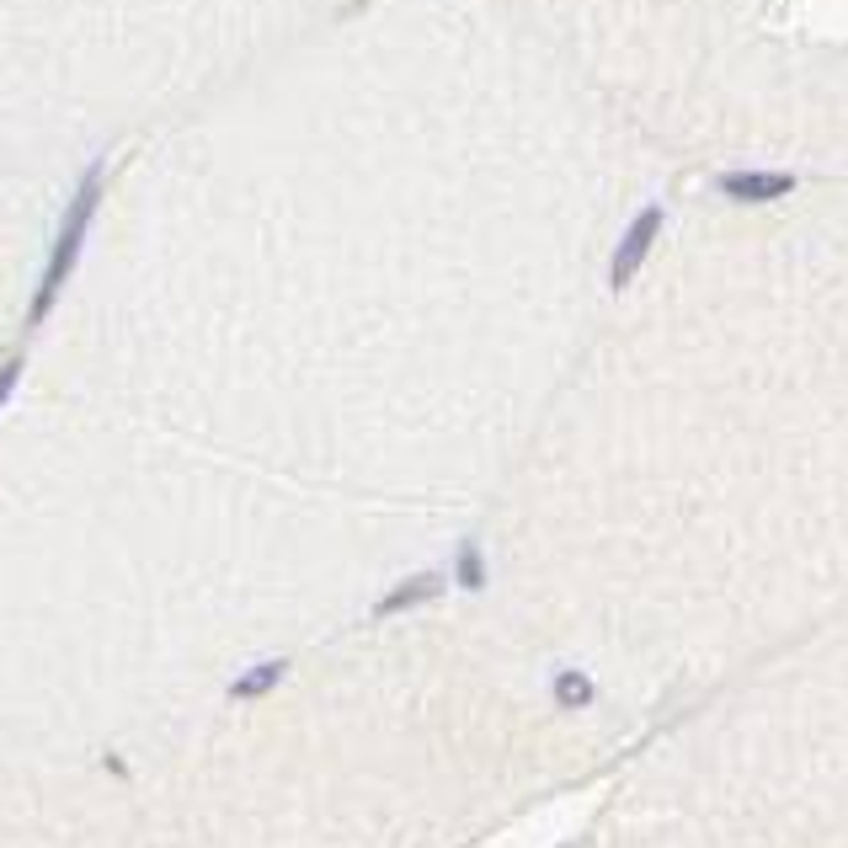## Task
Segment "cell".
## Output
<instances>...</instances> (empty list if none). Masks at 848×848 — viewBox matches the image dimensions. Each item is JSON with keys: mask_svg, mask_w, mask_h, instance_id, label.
<instances>
[{"mask_svg": "<svg viewBox=\"0 0 848 848\" xmlns=\"http://www.w3.org/2000/svg\"><path fill=\"white\" fill-rule=\"evenodd\" d=\"M96 198H102V165L85 171L81 193L70 198V208H65V225H59V241H54V256H48V273H43V288H38V299H33V325H38V316L54 305V294H59L65 278H70L76 251H81V241H85V225H91V214H96Z\"/></svg>", "mask_w": 848, "mask_h": 848, "instance_id": "cell-1", "label": "cell"}, {"mask_svg": "<svg viewBox=\"0 0 848 848\" xmlns=\"http://www.w3.org/2000/svg\"><path fill=\"white\" fill-rule=\"evenodd\" d=\"M662 219H667L662 203H651V208H641V214L630 219V230L619 236V251H614V267H608V283H614V288H630L635 273L646 267L651 245H656V236H662Z\"/></svg>", "mask_w": 848, "mask_h": 848, "instance_id": "cell-2", "label": "cell"}, {"mask_svg": "<svg viewBox=\"0 0 848 848\" xmlns=\"http://www.w3.org/2000/svg\"><path fill=\"white\" fill-rule=\"evenodd\" d=\"M715 187L736 203H773V198H784V193H795L801 182L790 171H726Z\"/></svg>", "mask_w": 848, "mask_h": 848, "instance_id": "cell-3", "label": "cell"}, {"mask_svg": "<svg viewBox=\"0 0 848 848\" xmlns=\"http://www.w3.org/2000/svg\"><path fill=\"white\" fill-rule=\"evenodd\" d=\"M444 593V576H433V571H422V576H411V582H401L390 598H379V608L374 614H401V608H416L427 604V598H438Z\"/></svg>", "mask_w": 848, "mask_h": 848, "instance_id": "cell-4", "label": "cell"}, {"mask_svg": "<svg viewBox=\"0 0 848 848\" xmlns=\"http://www.w3.org/2000/svg\"><path fill=\"white\" fill-rule=\"evenodd\" d=\"M283 678V662H267V667H256V673H245L241 684H236V699H251V694H267V688Z\"/></svg>", "mask_w": 848, "mask_h": 848, "instance_id": "cell-5", "label": "cell"}, {"mask_svg": "<svg viewBox=\"0 0 848 848\" xmlns=\"http://www.w3.org/2000/svg\"><path fill=\"white\" fill-rule=\"evenodd\" d=\"M459 587H485V561H481L475 545L459 550Z\"/></svg>", "mask_w": 848, "mask_h": 848, "instance_id": "cell-6", "label": "cell"}, {"mask_svg": "<svg viewBox=\"0 0 848 848\" xmlns=\"http://www.w3.org/2000/svg\"><path fill=\"white\" fill-rule=\"evenodd\" d=\"M555 694H561L565 704H587V699H593V684H587L582 673H565L561 684H555Z\"/></svg>", "mask_w": 848, "mask_h": 848, "instance_id": "cell-7", "label": "cell"}, {"mask_svg": "<svg viewBox=\"0 0 848 848\" xmlns=\"http://www.w3.org/2000/svg\"><path fill=\"white\" fill-rule=\"evenodd\" d=\"M11 385H16V358H0V401L11 396Z\"/></svg>", "mask_w": 848, "mask_h": 848, "instance_id": "cell-8", "label": "cell"}]
</instances>
